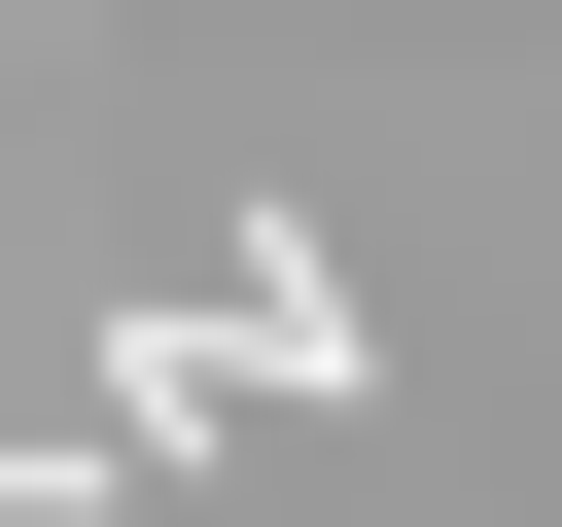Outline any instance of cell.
Masks as SVG:
<instances>
[{"label":"cell","instance_id":"obj_1","mask_svg":"<svg viewBox=\"0 0 562 527\" xmlns=\"http://www.w3.org/2000/svg\"><path fill=\"white\" fill-rule=\"evenodd\" d=\"M211 351H246V386H386V316H351V246H316V211H246V281H211Z\"/></svg>","mask_w":562,"mask_h":527}]
</instances>
